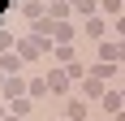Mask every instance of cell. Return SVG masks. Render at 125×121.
Here are the masks:
<instances>
[{"label": "cell", "instance_id": "cell-2", "mask_svg": "<svg viewBox=\"0 0 125 121\" xmlns=\"http://www.w3.org/2000/svg\"><path fill=\"white\" fill-rule=\"evenodd\" d=\"M82 95H86V99H104V95H108L104 78H86V82H82Z\"/></svg>", "mask_w": 125, "mask_h": 121}, {"label": "cell", "instance_id": "cell-18", "mask_svg": "<svg viewBox=\"0 0 125 121\" xmlns=\"http://www.w3.org/2000/svg\"><path fill=\"white\" fill-rule=\"evenodd\" d=\"M4 117H9V112H4V108H0V121H4Z\"/></svg>", "mask_w": 125, "mask_h": 121}, {"label": "cell", "instance_id": "cell-4", "mask_svg": "<svg viewBox=\"0 0 125 121\" xmlns=\"http://www.w3.org/2000/svg\"><path fill=\"white\" fill-rule=\"evenodd\" d=\"M17 69H22V56H13V52H4V56H0V73H9V78H17Z\"/></svg>", "mask_w": 125, "mask_h": 121}, {"label": "cell", "instance_id": "cell-19", "mask_svg": "<svg viewBox=\"0 0 125 121\" xmlns=\"http://www.w3.org/2000/svg\"><path fill=\"white\" fill-rule=\"evenodd\" d=\"M121 104H125V86H121Z\"/></svg>", "mask_w": 125, "mask_h": 121}, {"label": "cell", "instance_id": "cell-7", "mask_svg": "<svg viewBox=\"0 0 125 121\" xmlns=\"http://www.w3.org/2000/svg\"><path fill=\"white\" fill-rule=\"evenodd\" d=\"M48 86H52V95H65V86H69V69H65V73H48Z\"/></svg>", "mask_w": 125, "mask_h": 121}, {"label": "cell", "instance_id": "cell-11", "mask_svg": "<svg viewBox=\"0 0 125 121\" xmlns=\"http://www.w3.org/2000/svg\"><path fill=\"white\" fill-rule=\"evenodd\" d=\"M65 117H69V121H82V117H86V104H82V99H69Z\"/></svg>", "mask_w": 125, "mask_h": 121}, {"label": "cell", "instance_id": "cell-3", "mask_svg": "<svg viewBox=\"0 0 125 121\" xmlns=\"http://www.w3.org/2000/svg\"><path fill=\"white\" fill-rule=\"evenodd\" d=\"M104 26H108V22H104L99 13H91V17H86V26H82V30H86V39H104Z\"/></svg>", "mask_w": 125, "mask_h": 121}, {"label": "cell", "instance_id": "cell-8", "mask_svg": "<svg viewBox=\"0 0 125 121\" xmlns=\"http://www.w3.org/2000/svg\"><path fill=\"white\" fill-rule=\"evenodd\" d=\"M26 95H30V99H43V95H52V86H48V78H35Z\"/></svg>", "mask_w": 125, "mask_h": 121}, {"label": "cell", "instance_id": "cell-5", "mask_svg": "<svg viewBox=\"0 0 125 121\" xmlns=\"http://www.w3.org/2000/svg\"><path fill=\"white\" fill-rule=\"evenodd\" d=\"M30 91V82H22V78H9L4 82V99H17V95H26Z\"/></svg>", "mask_w": 125, "mask_h": 121}, {"label": "cell", "instance_id": "cell-14", "mask_svg": "<svg viewBox=\"0 0 125 121\" xmlns=\"http://www.w3.org/2000/svg\"><path fill=\"white\" fill-rule=\"evenodd\" d=\"M78 9H86V13H95V0H73Z\"/></svg>", "mask_w": 125, "mask_h": 121}, {"label": "cell", "instance_id": "cell-10", "mask_svg": "<svg viewBox=\"0 0 125 121\" xmlns=\"http://www.w3.org/2000/svg\"><path fill=\"white\" fill-rule=\"evenodd\" d=\"M9 112H13V117H26V112H30V95H17V99H9Z\"/></svg>", "mask_w": 125, "mask_h": 121}, {"label": "cell", "instance_id": "cell-13", "mask_svg": "<svg viewBox=\"0 0 125 121\" xmlns=\"http://www.w3.org/2000/svg\"><path fill=\"white\" fill-rule=\"evenodd\" d=\"M104 108H108V112H121V95L108 91V95H104Z\"/></svg>", "mask_w": 125, "mask_h": 121}, {"label": "cell", "instance_id": "cell-9", "mask_svg": "<svg viewBox=\"0 0 125 121\" xmlns=\"http://www.w3.org/2000/svg\"><path fill=\"white\" fill-rule=\"evenodd\" d=\"M52 60H61V65H73V48H69V43H56V48H52Z\"/></svg>", "mask_w": 125, "mask_h": 121}, {"label": "cell", "instance_id": "cell-16", "mask_svg": "<svg viewBox=\"0 0 125 121\" xmlns=\"http://www.w3.org/2000/svg\"><path fill=\"white\" fill-rule=\"evenodd\" d=\"M116 35H125V17H116Z\"/></svg>", "mask_w": 125, "mask_h": 121}, {"label": "cell", "instance_id": "cell-15", "mask_svg": "<svg viewBox=\"0 0 125 121\" xmlns=\"http://www.w3.org/2000/svg\"><path fill=\"white\" fill-rule=\"evenodd\" d=\"M0 48H13V39H9V30H0Z\"/></svg>", "mask_w": 125, "mask_h": 121}, {"label": "cell", "instance_id": "cell-17", "mask_svg": "<svg viewBox=\"0 0 125 121\" xmlns=\"http://www.w3.org/2000/svg\"><path fill=\"white\" fill-rule=\"evenodd\" d=\"M4 82H9V73H0V86H4Z\"/></svg>", "mask_w": 125, "mask_h": 121}, {"label": "cell", "instance_id": "cell-12", "mask_svg": "<svg viewBox=\"0 0 125 121\" xmlns=\"http://www.w3.org/2000/svg\"><path fill=\"white\" fill-rule=\"evenodd\" d=\"M99 56L108 60V65H116V43H108V39H99Z\"/></svg>", "mask_w": 125, "mask_h": 121}, {"label": "cell", "instance_id": "cell-6", "mask_svg": "<svg viewBox=\"0 0 125 121\" xmlns=\"http://www.w3.org/2000/svg\"><path fill=\"white\" fill-rule=\"evenodd\" d=\"M52 39H56V43H69V39H73V26L69 22H52Z\"/></svg>", "mask_w": 125, "mask_h": 121}, {"label": "cell", "instance_id": "cell-1", "mask_svg": "<svg viewBox=\"0 0 125 121\" xmlns=\"http://www.w3.org/2000/svg\"><path fill=\"white\" fill-rule=\"evenodd\" d=\"M17 56L22 60H39V56H52V48H48L43 35H26L22 43H17Z\"/></svg>", "mask_w": 125, "mask_h": 121}]
</instances>
